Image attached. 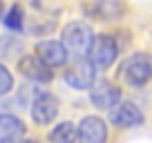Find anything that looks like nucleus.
<instances>
[{
	"label": "nucleus",
	"mask_w": 152,
	"mask_h": 143,
	"mask_svg": "<svg viewBox=\"0 0 152 143\" xmlns=\"http://www.w3.org/2000/svg\"><path fill=\"white\" fill-rule=\"evenodd\" d=\"M23 9H20L18 5H14L9 9V14H7V18H5V25L7 27H11V29H20L23 27Z\"/></svg>",
	"instance_id": "obj_14"
},
{
	"label": "nucleus",
	"mask_w": 152,
	"mask_h": 143,
	"mask_svg": "<svg viewBox=\"0 0 152 143\" xmlns=\"http://www.w3.org/2000/svg\"><path fill=\"white\" fill-rule=\"evenodd\" d=\"M110 121L116 128H137L143 123V112L130 101H121L116 107L110 110Z\"/></svg>",
	"instance_id": "obj_4"
},
{
	"label": "nucleus",
	"mask_w": 152,
	"mask_h": 143,
	"mask_svg": "<svg viewBox=\"0 0 152 143\" xmlns=\"http://www.w3.org/2000/svg\"><path fill=\"white\" fill-rule=\"evenodd\" d=\"M90 101L96 107H101V110H112V107H116L121 103V90L107 81H101L96 85H92Z\"/></svg>",
	"instance_id": "obj_5"
},
{
	"label": "nucleus",
	"mask_w": 152,
	"mask_h": 143,
	"mask_svg": "<svg viewBox=\"0 0 152 143\" xmlns=\"http://www.w3.org/2000/svg\"><path fill=\"white\" fill-rule=\"evenodd\" d=\"M87 56H90V63H92L94 69L96 67H99V69H107V67L116 61V56H119V45H116V40H114L112 36H107V34L96 36Z\"/></svg>",
	"instance_id": "obj_3"
},
{
	"label": "nucleus",
	"mask_w": 152,
	"mask_h": 143,
	"mask_svg": "<svg viewBox=\"0 0 152 143\" xmlns=\"http://www.w3.org/2000/svg\"><path fill=\"white\" fill-rule=\"evenodd\" d=\"M74 139H76V128L69 121L58 123L56 128L49 132V141L52 143H74Z\"/></svg>",
	"instance_id": "obj_13"
},
{
	"label": "nucleus",
	"mask_w": 152,
	"mask_h": 143,
	"mask_svg": "<svg viewBox=\"0 0 152 143\" xmlns=\"http://www.w3.org/2000/svg\"><path fill=\"white\" fill-rule=\"evenodd\" d=\"M94 67L90 61H76L74 65L67 67L65 72V83L76 90H87V87L94 85Z\"/></svg>",
	"instance_id": "obj_6"
},
{
	"label": "nucleus",
	"mask_w": 152,
	"mask_h": 143,
	"mask_svg": "<svg viewBox=\"0 0 152 143\" xmlns=\"http://www.w3.org/2000/svg\"><path fill=\"white\" fill-rule=\"evenodd\" d=\"M121 76L128 85L132 87H143L145 83L152 81V56L150 54H132L123 61L121 65Z\"/></svg>",
	"instance_id": "obj_2"
},
{
	"label": "nucleus",
	"mask_w": 152,
	"mask_h": 143,
	"mask_svg": "<svg viewBox=\"0 0 152 143\" xmlns=\"http://www.w3.org/2000/svg\"><path fill=\"white\" fill-rule=\"evenodd\" d=\"M83 11L94 18H103V20H112L119 18L123 14V5L114 2V0H103V2H92V5H83Z\"/></svg>",
	"instance_id": "obj_12"
},
{
	"label": "nucleus",
	"mask_w": 152,
	"mask_h": 143,
	"mask_svg": "<svg viewBox=\"0 0 152 143\" xmlns=\"http://www.w3.org/2000/svg\"><path fill=\"white\" fill-rule=\"evenodd\" d=\"M58 114V101L49 94H38L31 103V119L38 125H49Z\"/></svg>",
	"instance_id": "obj_8"
},
{
	"label": "nucleus",
	"mask_w": 152,
	"mask_h": 143,
	"mask_svg": "<svg viewBox=\"0 0 152 143\" xmlns=\"http://www.w3.org/2000/svg\"><path fill=\"white\" fill-rule=\"evenodd\" d=\"M36 58H40L52 69V67H61L67 63V52L58 40H40L36 45Z\"/></svg>",
	"instance_id": "obj_9"
},
{
	"label": "nucleus",
	"mask_w": 152,
	"mask_h": 143,
	"mask_svg": "<svg viewBox=\"0 0 152 143\" xmlns=\"http://www.w3.org/2000/svg\"><path fill=\"white\" fill-rule=\"evenodd\" d=\"M14 90V76L5 65H0V96Z\"/></svg>",
	"instance_id": "obj_15"
},
{
	"label": "nucleus",
	"mask_w": 152,
	"mask_h": 143,
	"mask_svg": "<svg viewBox=\"0 0 152 143\" xmlns=\"http://www.w3.org/2000/svg\"><path fill=\"white\" fill-rule=\"evenodd\" d=\"M18 143H38L36 139H27V141H18Z\"/></svg>",
	"instance_id": "obj_16"
},
{
	"label": "nucleus",
	"mask_w": 152,
	"mask_h": 143,
	"mask_svg": "<svg viewBox=\"0 0 152 143\" xmlns=\"http://www.w3.org/2000/svg\"><path fill=\"white\" fill-rule=\"evenodd\" d=\"M18 72H23L25 78H31V81H38V83H47V81H52V76H54L52 69H49L40 58H36V56L20 58Z\"/></svg>",
	"instance_id": "obj_10"
},
{
	"label": "nucleus",
	"mask_w": 152,
	"mask_h": 143,
	"mask_svg": "<svg viewBox=\"0 0 152 143\" xmlns=\"http://www.w3.org/2000/svg\"><path fill=\"white\" fill-rule=\"evenodd\" d=\"M81 143H105L107 141V125L99 116H85L76 130Z\"/></svg>",
	"instance_id": "obj_7"
},
{
	"label": "nucleus",
	"mask_w": 152,
	"mask_h": 143,
	"mask_svg": "<svg viewBox=\"0 0 152 143\" xmlns=\"http://www.w3.org/2000/svg\"><path fill=\"white\" fill-rule=\"evenodd\" d=\"M63 47H65L67 56H74L78 61L90 54L92 43H94V34H92V27L85 23H69L65 29H63Z\"/></svg>",
	"instance_id": "obj_1"
},
{
	"label": "nucleus",
	"mask_w": 152,
	"mask_h": 143,
	"mask_svg": "<svg viewBox=\"0 0 152 143\" xmlns=\"http://www.w3.org/2000/svg\"><path fill=\"white\" fill-rule=\"evenodd\" d=\"M2 11H5V5H2V2H0V18H2Z\"/></svg>",
	"instance_id": "obj_17"
},
{
	"label": "nucleus",
	"mask_w": 152,
	"mask_h": 143,
	"mask_svg": "<svg viewBox=\"0 0 152 143\" xmlns=\"http://www.w3.org/2000/svg\"><path fill=\"white\" fill-rule=\"evenodd\" d=\"M25 134V123L14 114H0V143H18Z\"/></svg>",
	"instance_id": "obj_11"
}]
</instances>
